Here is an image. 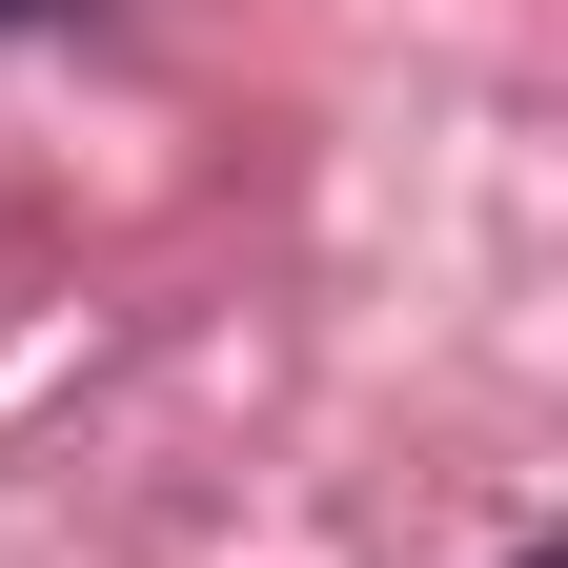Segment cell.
<instances>
[{"label": "cell", "mask_w": 568, "mask_h": 568, "mask_svg": "<svg viewBox=\"0 0 568 568\" xmlns=\"http://www.w3.org/2000/svg\"><path fill=\"white\" fill-rule=\"evenodd\" d=\"M61 21H82V0H0V41H61Z\"/></svg>", "instance_id": "cell-1"}]
</instances>
